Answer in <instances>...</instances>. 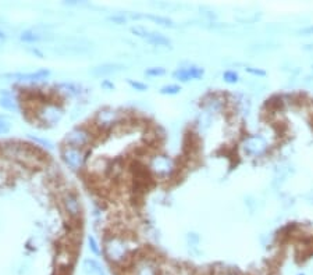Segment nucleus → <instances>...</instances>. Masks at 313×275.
<instances>
[{
    "mask_svg": "<svg viewBox=\"0 0 313 275\" xmlns=\"http://www.w3.org/2000/svg\"><path fill=\"white\" fill-rule=\"evenodd\" d=\"M88 245H89V250L94 253V255H100V248L98 242H96V239H95L94 236H88Z\"/></svg>",
    "mask_w": 313,
    "mask_h": 275,
    "instance_id": "4be33fe9",
    "label": "nucleus"
},
{
    "mask_svg": "<svg viewBox=\"0 0 313 275\" xmlns=\"http://www.w3.org/2000/svg\"><path fill=\"white\" fill-rule=\"evenodd\" d=\"M223 78L226 82H230V84H234L238 81V74L235 71H226L223 74Z\"/></svg>",
    "mask_w": 313,
    "mask_h": 275,
    "instance_id": "5701e85b",
    "label": "nucleus"
},
{
    "mask_svg": "<svg viewBox=\"0 0 313 275\" xmlns=\"http://www.w3.org/2000/svg\"><path fill=\"white\" fill-rule=\"evenodd\" d=\"M224 275H235V274H224Z\"/></svg>",
    "mask_w": 313,
    "mask_h": 275,
    "instance_id": "c85d7f7f",
    "label": "nucleus"
},
{
    "mask_svg": "<svg viewBox=\"0 0 313 275\" xmlns=\"http://www.w3.org/2000/svg\"><path fill=\"white\" fill-rule=\"evenodd\" d=\"M180 91V85H166L160 89V93H163V95H177Z\"/></svg>",
    "mask_w": 313,
    "mask_h": 275,
    "instance_id": "412c9836",
    "label": "nucleus"
},
{
    "mask_svg": "<svg viewBox=\"0 0 313 275\" xmlns=\"http://www.w3.org/2000/svg\"><path fill=\"white\" fill-rule=\"evenodd\" d=\"M63 204H64V209L70 214V216L77 217L80 216L81 213V204L78 202V197L73 195V193H67L66 196L63 197Z\"/></svg>",
    "mask_w": 313,
    "mask_h": 275,
    "instance_id": "f8f14e48",
    "label": "nucleus"
},
{
    "mask_svg": "<svg viewBox=\"0 0 313 275\" xmlns=\"http://www.w3.org/2000/svg\"><path fill=\"white\" fill-rule=\"evenodd\" d=\"M82 270L85 275H105L103 267L94 259H85L82 262Z\"/></svg>",
    "mask_w": 313,
    "mask_h": 275,
    "instance_id": "4468645a",
    "label": "nucleus"
},
{
    "mask_svg": "<svg viewBox=\"0 0 313 275\" xmlns=\"http://www.w3.org/2000/svg\"><path fill=\"white\" fill-rule=\"evenodd\" d=\"M130 17L133 20H140V18H147V20H151L159 24L161 26H174V22L171 20H168L166 17H160V15H141V14H130Z\"/></svg>",
    "mask_w": 313,
    "mask_h": 275,
    "instance_id": "2eb2a0df",
    "label": "nucleus"
},
{
    "mask_svg": "<svg viewBox=\"0 0 313 275\" xmlns=\"http://www.w3.org/2000/svg\"><path fill=\"white\" fill-rule=\"evenodd\" d=\"M126 67L123 64H117V63H105V64H100V66L94 67L91 70V74L95 77H107V75H112L116 72L123 71Z\"/></svg>",
    "mask_w": 313,
    "mask_h": 275,
    "instance_id": "6e6552de",
    "label": "nucleus"
},
{
    "mask_svg": "<svg viewBox=\"0 0 313 275\" xmlns=\"http://www.w3.org/2000/svg\"><path fill=\"white\" fill-rule=\"evenodd\" d=\"M300 275H304V274H300Z\"/></svg>",
    "mask_w": 313,
    "mask_h": 275,
    "instance_id": "c756f323",
    "label": "nucleus"
},
{
    "mask_svg": "<svg viewBox=\"0 0 313 275\" xmlns=\"http://www.w3.org/2000/svg\"><path fill=\"white\" fill-rule=\"evenodd\" d=\"M61 157L64 160V163L71 168V170H80L84 164V154L80 149H74V147H66Z\"/></svg>",
    "mask_w": 313,
    "mask_h": 275,
    "instance_id": "39448f33",
    "label": "nucleus"
},
{
    "mask_svg": "<svg viewBox=\"0 0 313 275\" xmlns=\"http://www.w3.org/2000/svg\"><path fill=\"white\" fill-rule=\"evenodd\" d=\"M148 77H160V75H164L166 74V70L161 68V67H151L145 71Z\"/></svg>",
    "mask_w": 313,
    "mask_h": 275,
    "instance_id": "6ab92c4d",
    "label": "nucleus"
},
{
    "mask_svg": "<svg viewBox=\"0 0 313 275\" xmlns=\"http://www.w3.org/2000/svg\"><path fill=\"white\" fill-rule=\"evenodd\" d=\"M0 107L7 112H17L18 110V102L10 92H1L0 93Z\"/></svg>",
    "mask_w": 313,
    "mask_h": 275,
    "instance_id": "ddd939ff",
    "label": "nucleus"
},
{
    "mask_svg": "<svg viewBox=\"0 0 313 275\" xmlns=\"http://www.w3.org/2000/svg\"><path fill=\"white\" fill-rule=\"evenodd\" d=\"M109 20L113 21V22H116V24H120L121 25V24H124V22H126L127 18L124 17V15H113V17H110Z\"/></svg>",
    "mask_w": 313,
    "mask_h": 275,
    "instance_id": "393cba45",
    "label": "nucleus"
},
{
    "mask_svg": "<svg viewBox=\"0 0 313 275\" xmlns=\"http://www.w3.org/2000/svg\"><path fill=\"white\" fill-rule=\"evenodd\" d=\"M117 118H119L117 112H114L112 109H103L96 114V124L100 125L102 128H107V127H112L117 121Z\"/></svg>",
    "mask_w": 313,
    "mask_h": 275,
    "instance_id": "9d476101",
    "label": "nucleus"
},
{
    "mask_svg": "<svg viewBox=\"0 0 313 275\" xmlns=\"http://www.w3.org/2000/svg\"><path fill=\"white\" fill-rule=\"evenodd\" d=\"M39 117L45 124L53 125L60 121V118L63 117V110H61L60 107H57V106H45L39 112Z\"/></svg>",
    "mask_w": 313,
    "mask_h": 275,
    "instance_id": "0eeeda50",
    "label": "nucleus"
},
{
    "mask_svg": "<svg viewBox=\"0 0 313 275\" xmlns=\"http://www.w3.org/2000/svg\"><path fill=\"white\" fill-rule=\"evenodd\" d=\"M301 32L305 33V35H311V33H313V26H309V28H305V29H302Z\"/></svg>",
    "mask_w": 313,
    "mask_h": 275,
    "instance_id": "bb28decb",
    "label": "nucleus"
},
{
    "mask_svg": "<svg viewBox=\"0 0 313 275\" xmlns=\"http://www.w3.org/2000/svg\"><path fill=\"white\" fill-rule=\"evenodd\" d=\"M134 275H157V267L152 260L144 259L135 264Z\"/></svg>",
    "mask_w": 313,
    "mask_h": 275,
    "instance_id": "9b49d317",
    "label": "nucleus"
},
{
    "mask_svg": "<svg viewBox=\"0 0 313 275\" xmlns=\"http://www.w3.org/2000/svg\"><path fill=\"white\" fill-rule=\"evenodd\" d=\"M149 170L157 178H168L175 170L174 161L167 156H154L149 161Z\"/></svg>",
    "mask_w": 313,
    "mask_h": 275,
    "instance_id": "f03ea898",
    "label": "nucleus"
},
{
    "mask_svg": "<svg viewBox=\"0 0 313 275\" xmlns=\"http://www.w3.org/2000/svg\"><path fill=\"white\" fill-rule=\"evenodd\" d=\"M131 32H133L135 36L142 38V39H145L147 42H149L151 45L164 46V47L171 45L170 39L166 38L164 35H161V33L159 32H154V31H149V29L144 28V26H133V28H131Z\"/></svg>",
    "mask_w": 313,
    "mask_h": 275,
    "instance_id": "7ed1b4c3",
    "label": "nucleus"
},
{
    "mask_svg": "<svg viewBox=\"0 0 313 275\" xmlns=\"http://www.w3.org/2000/svg\"><path fill=\"white\" fill-rule=\"evenodd\" d=\"M57 88L60 89L63 93H66L68 96H78L82 93L81 86L78 84H73V82H64V84H59Z\"/></svg>",
    "mask_w": 313,
    "mask_h": 275,
    "instance_id": "dca6fc26",
    "label": "nucleus"
},
{
    "mask_svg": "<svg viewBox=\"0 0 313 275\" xmlns=\"http://www.w3.org/2000/svg\"><path fill=\"white\" fill-rule=\"evenodd\" d=\"M28 138H29V139H32L35 143L40 144L42 147H46V149H49V150H53V143H52V142H49V140H46V139L33 137V135H31V134L28 135Z\"/></svg>",
    "mask_w": 313,
    "mask_h": 275,
    "instance_id": "a211bd4d",
    "label": "nucleus"
},
{
    "mask_svg": "<svg viewBox=\"0 0 313 275\" xmlns=\"http://www.w3.org/2000/svg\"><path fill=\"white\" fill-rule=\"evenodd\" d=\"M10 130H11L10 121H8L6 117L0 116V135H4L7 132H10Z\"/></svg>",
    "mask_w": 313,
    "mask_h": 275,
    "instance_id": "aec40b11",
    "label": "nucleus"
},
{
    "mask_svg": "<svg viewBox=\"0 0 313 275\" xmlns=\"http://www.w3.org/2000/svg\"><path fill=\"white\" fill-rule=\"evenodd\" d=\"M50 75L49 70H38L35 72H29V74H7L6 78L15 79V81H20V82H39L46 79Z\"/></svg>",
    "mask_w": 313,
    "mask_h": 275,
    "instance_id": "423d86ee",
    "label": "nucleus"
},
{
    "mask_svg": "<svg viewBox=\"0 0 313 275\" xmlns=\"http://www.w3.org/2000/svg\"><path fill=\"white\" fill-rule=\"evenodd\" d=\"M128 85L131 86V88H134L135 91L144 92L148 89V86L145 85V84H142V82H137V81H133V79H128Z\"/></svg>",
    "mask_w": 313,
    "mask_h": 275,
    "instance_id": "b1692460",
    "label": "nucleus"
},
{
    "mask_svg": "<svg viewBox=\"0 0 313 275\" xmlns=\"http://www.w3.org/2000/svg\"><path fill=\"white\" fill-rule=\"evenodd\" d=\"M133 250V243L123 236H110L105 242V255L113 263H121L126 260Z\"/></svg>",
    "mask_w": 313,
    "mask_h": 275,
    "instance_id": "f257e3e1",
    "label": "nucleus"
},
{
    "mask_svg": "<svg viewBox=\"0 0 313 275\" xmlns=\"http://www.w3.org/2000/svg\"><path fill=\"white\" fill-rule=\"evenodd\" d=\"M91 142V134L85 128H74L73 131H70L66 137L67 147H74V149H80L87 146Z\"/></svg>",
    "mask_w": 313,
    "mask_h": 275,
    "instance_id": "20e7f679",
    "label": "nucleus"
},
{
    "mask_svg": "<svg viewBox=\"0 0 313 275\" xmlns=\"http://www.w3.org/2000/svg\"><path fill=\"white\" fill-rule=\"evenodd\" d=\"M102 86H105V88H109V89H113V88H114L113 84H110V82H107V81H105V82H102Z\"/></svg>",
    "mask_w": 313,
    "mask_h": 275,
    "instance_id": "cd10ccee",
    "label": "nucleus"
},
{
    "mask_svg": "<svg viewBox=\"0 0 313 275\" xmlns=\"http://www.w3.org/2000/svg\"><path fill=\"white\" fill-rule=\"evenodd\" d=\"M20 39L25 43H36V42H40L42 39H45L43 33L38 32V31H24V32L20 35Z\"/></svg>",
    "mask_w": 313,
    "mask_h": 275,
    "instance_id": "f3484780",
    "label": "nucleus"
},
{
    "mask_svg": "<svg viewBox=\"0 0 313 275\" xmlns=\"http://www.w3.org/2000/svg\"><path fill=\"white\" fill-rule=\"evenodd\" d=\"M248 71L252 72V74H256V75H265V71H259V70H252V68H247Z\"/></svg>",
    "mask_w": 313,
    "mask_h": 275,
    "instance_id": "a878e982",
    "label": "nucleus"
},
{
    "mask_svg": "<svg viewBox=\"0 0 313 275\" xmlns=\"http://www.w3.org/2000/svg\"><path fill=\"white\" fill-rule=\"evenodd\" d=\"M203 75V68L200 67H187V68H180L174 72V78L187 82L189 79H198Z\"/></svg>",
    "mask_w": 313,
    "mask_h": 275,
    "instance_id": "1a4fd4ad",
    "label": "nucleus"
}]
</instances>
